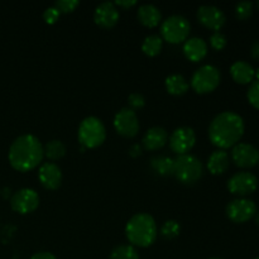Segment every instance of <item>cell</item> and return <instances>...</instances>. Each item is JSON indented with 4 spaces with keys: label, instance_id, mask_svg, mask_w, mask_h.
I'll return each mask as SVG.
<instances>
[{
    "label": "cell",
    "instance_id": "e0dca14e",
    "mask_svg": "<svg viewBox=\"0 0 259 259\" xmlns=\"http://www.w3.org/2000/svg\"><path fill=\"white\" fill-rule=\"evenodd\" d=\"M168 133L162 126H153L146 132L142 139V146L147 151H158L168 142Z\"/></svg>",
    "mask_w": 259,
    "mask_h": 259
},
{
    "label": "cell",
    "instance_id": "6da1fadb",
    "mask_svg": "<svg viewBox=\"0 0 259 259\" xmlns=\"http://www.w3.org/2000/svg\"><path fill=\"white\" fill-rule=\"evenodd\" d=\"M244 120L234 111L218 114L209 126V138L219 149L233 148L244 134Z\"/></svg>",
    "mask_w": 259,
    "mask_h": 259
},
{
    "label": "cell",
    "instance_id": "8992f818",
    "mask_svg": "<svg viewBox=\"0 0 259 259\" xmlns=\"http://www.w3.org/2000/svg\"><path fill=\"white\" fill-rule=\"evenodd\" d=\"M191 25L184 15L174 14L161 23V37L168 43L185 42L189 38Z\"/></svg>",
    "mask_w": 259,
    "mask_h": 259
},
{
    "label": "cell",
    "instance_id": "277c9868",
    "mask_svg": "<svg viewBox=\"0 0 259 259\" xmlns=\"http://www.w3.org/2000/svg\"><path fill=\"white\" fill-rule=\"evenodd\" d=\"M172 175L177 181L185 185H191L199 181L204 175V164L194 154H181L174 159Z\"/></svg>",
    "mask_w": 259,
    "mask_h": 259
},
{
    "label": "cell",
    "instance_id": "e575fe53",
    "mask_svg": "<svg viewBox=\"0 0 259 259\" xmlns=\"http://www.w3.org/2000/svg\"><path fill=\"white\" fill-rule=\"evenodd\" d=\"M115 7H121V8H131L133 5L137 4L136 0H116L115 3Z\"/></svg>",
    "mask_w": 259,
    "mask_h": 259
},
{
    "label": "cell",
    "instance_id": "484cf974",
    "mask_svg": "<svg viewBox=\"0 0 259 259\" xmlns=\"http://www.w3.org/2000/svg\"><path fill=\"white\" fill-rule=\"evenodd\" d=\"M110 259H139V254L136 247L131 244H123L111 250Z\"/></svg>",
    "mask_w": 259,
    "mask_h": 259
},
{
    "label": "cell",
    "instance_id": "44dd1931",
    "mask_svg": "<svg viewBox=\"0 0 259 259\" xmlns=\"http://www.w3.org/2000/svg\"><path fill=\"white\" fill-rule=\"evenodd\" d=\"M137 18L143 25L148 28H154L159 24L162 14L158 8L153 4H143L137 10Z\"/></svg>",
    "mask_w": 259,
    "mask_h": 259
},
{
    "label": "cell",
    "instance_id": "d4e9b609",
    "mask_svg": "<svg viewBox=\"0 0 259 259\" xmlns=\"http://www.w3.org/2000/svg\"><path fill=\"white\" fill-rule=\"evenodd\" d=\"M152 167L157 174L161 176H168L172 175V169H174V159L169 158L167 156H157L152 159Z\"/></svg>",
    "mask_w": 259,
    "mask_h": 259
},
{
    "label": "cell",
    "instance_id": "8d00e7d4",
    "mask_svg": "<svg viewBox=\"0 0 259 259\" xmlns=\"http://www.w3.org/2000/svg\"><path fill=\"white\" fill-rule=\"evenodd\" d=\"M142 149L141 147H139V144H134L133 147L131 148V151H129V153L132 154V156H138V154L142 153Z\"/></svg>",
    "mask_w": 259,
    "mask_h": 259
},
{
    "label": "cell",
    "instance_id": "60d3db41",
    "mask_svg": "<svg viewBox=\"0 0 259 259\" xmlns=\"http://www.w3.org/2000/svg\"><path fill=\"white\" fill-rule=\"evenodd\" d=\"M257 7H258V9H259V2H257Z\"/></svg>",
    "mask_w": 259,
    "mask_h": 259
},
{
    "label": "cell",
    "instance_id": "f546056e",
    "mask_svg": "<svg viewBox=\"0 0 259 259\" xmlns=\"http://www.w3.org/2000/svg\"><path fill=\"white\" fill-rule=\"evenodd\" d=\"M146 105V99L142 94L139 93H133L128 96V108L132 109V110H138V109H142Z\"/></svg>",
    "mask_w": 259,
    "mask_h": 259
},
{
    "label": "cell",
    "instance_id": "1f68e13d",
    "mask_svg": "<svg viewBox=\"0 0 259 259\" xmlns=\"http://www.w3.org/2000/svg\"><path fill=\"white\" fill-rule=\"evenodd\" d=\"M210 45L214 50L222 51L227 46V37L222 32H214L210 35Z\"/></svg>",
    "mask_w": 259,
    "mask_h": 259
},
{
    "label": "cell",
    "instance_id": "74e56055",
    "mask_svg": "<svg viewBox=\"0 0 259 259\" xmlns=\"http://www.w3.org/2000/svg\"><path fill=\"white\" fill-rule=\"evenodd\" d=\"M254 220H255V224H257L258 227H259V212H257V214H255Z\"/></svg>",
    "mask_w": 259,
    "mask_h": 259
},
{
    "label": "cell",
    "instance_id": "7a4b0ae2",
    "mask_svg": "<svg viewBox=\"0 0 259 259\" xmlns=\"http://www.w3.org/2000/svg\"><path fill=\"white\" fill-rule=\"evenodd\" d=\"M43 157V144L33 134L17 137L10 144L8 153V158L13 168L20 172L35 168L42 162Z\"/></svg>",
    "mask_w": 259,
    "mask_h": 259
},
{
    "label": "cell",
    "instance_id": "9a60e30c",
    "mask_svg": "<svg viewBox=\"0 0 259 259\" xmlns=\"http://www.w3.org/2000/svg\"><path fill=\"white\" fill-rule=\"evenodd\" d=\"M38 180L47 190H56L62 184V171L53 162H45L38 169Z\"/></svg>",
    "mask_w": 259,
    "mask_h": 259
},
{
    "label": "cell",
    "instance_id": "d6a6232c",
    "mask_svg": "<svg viewBox=\"0 0 259 259\" xmlns=\"http://www.w3.org/2000/svg\"><path fill=\"white\" fill-rule=\"evenodd\" d=\"M61 13L58 12V9L56 7H51V8H47V9L45 10V13H43V18H45L46 23H48V24H53V23H56V20L60 18Z\"/></svg>",
    "mask_w": 259,
    "mask_h": 259
},
{
    "label": "cell",
    "instance_id": "83f0119b",
    "mask_svg": "<svg viewBox=\"0 0 259 259\" xmlns=\"http://www.w3.org/2000/svg\"><path fill=\"white\" fill-rule=\"evenodd\" d=\"M253 3L252 2H240L235 7V15L239 20H247L253 14Z\"/></svg>",
    "mask_w": 259,
    "mask_h": 259
},
{
    "label": "cell",
    "instance_id": "d590c367",
    "mask_svg": "<svg viewBox=\"0 0 259 259\" xmlns=\"http://www.w3.org/2000/svg\"><path fill=\"white\" fill-rule=\"evenodd\" d=\"M250 53H252L253 58H255V60L259 61V40L253 43L252 48H250Z\"/></svg>",
    "mask_w": 259,
    "mask_h": 259
},
{
    "label": "cell",
    "instance_id": "4316f807",
    "mask_svg": "<svg viewBox=\"0 0 259 259\" xmlns=\"http://www.w3.org/2000/svg\"><path fill=\"white\" fill-rule=\"evenodd\" d=\"M180 232H181V225L176 220H167L162 224L161 229H159V234L167 240L176 238L180 234Z\"/></svg>",
    "mask_w": 259,
    "mask_h": 259
},
{
    "label": "cell",
    "instance_id": "3957f363",
    "mask_svg": "<svg viewBox=\"0 0 259 259\" xmlns=\"http://www.w3.org/2000/svg\"><path fill=\"white\" fill-rule=\"evenodd\" d=\"M126 239L131 245L139 248H147L154 243L158 235L156 220L153 217L146 212H139L133 215L126 223L125 227Z\"/></svg>",
    "mask_w": 259,
    "mask_h": 259
},
{
    "label": "cell",
    "instance_id": "30bf717a",
    "mask_svg": "<svg viewBox=\"0 0 259 259\" xmlns=\"http://www.w3.org/2000/svg\"><path fill=\"white\" fill-rule=\"evenodd\" d=\"M169 148L177 156L186 154L194 148L196 143V134L190 126H180L176 128L168 137Z\"/></svg>",
    "mask_w": 259,
    "mask_h": 259
},
{
    "label": "cell",
    "instance_id": "f1b7e54d",
    "mask_svg": "<svg viewBox=\"0 0 259 259\" xmlns=\"http://www.w3.org/2000/svg\"><path fill=\"white\" fill-rule=\"evenodd\" d=\"M247 98L250 105L259 110V81H253L247 91Z\"/></svg>",
    "mask_w": 259,
    "mask_h": 259
},
{
    "label": "cell",
    "instance_id": "836d02e7",
    "mask_svg": "<svg viewBox=\"0 0 259 259\" xmlns=\"http://www.w3.org/2000/svg\"><path fill=\"white\" fill-rule=\"evenodd\" d=\"M30 259H57L56 255H53L52 253L50 252H38L34 253V254L30 257Z\"/></svg>",
    "mask_w": 259,
    "mask_h": 259
},
{
    "label": "cell",
    "instance_id": "ac0fdd59",
    "mask_svg": "<svg viewBox=\"0 0 259 259\" xmlns=\"http://www.w3.org/2000/svg\"><path fill=\"white\" fill-rule=\"evenodd\" d=\"M185 56L192 62H199L206 56L207 53V43L200 37L187 38L184 42L182 47Z\"/></svg>",
    "mask_w": 259,
    "mask_h": 259
},
{
    "label": "cell",
    "instance_id": "ba28073f",
    "mask_svg": "<svg viewBox=\"0 0 259 259\" xmlns=\"http://www.w3.org/2000/svg\"><path fill=\"white\" fill-rule=\"evenodd\" d=\"M227 217L232 220L233 223L237 224H243V223L249 222L250 219L255 217L257 214V205L249 199L245 197H239L233 201H230L227 205Z\"/></svg>",
    "mask_w": 259,
    "mask_h": 259
},
{
    "label": "cell",
    "instance_id": "5b68a950",
    "mask_svg": "<svg viewBox=\"0 0 259 259\" xmlns=\"http://www.w3.org/2000/svg\"><path fill=\"white\" fill-rule=\"evenodd\" d=\"M77 136L82 148H96L105 142V125L96 116H88L78 125Z\"/></svg>",
    "mask_w": 259,
    "mask_h": 259
},
{
    "label": "cell",
    "instance_id": "b9f144b4",
    "mask_svg": "<svg viewBox=\"0 0 259 259\" xmlns=\"http://www.w3.org/2000/svg\"><path fill=\"white\" fill-rule=\"evenodd\" d=\"M254 259H259V257L258 258H254Z\"/></svg>",
    "mask_w": 259,
    "mask_h": 259
},
{
    "label": "cell",
    "instance_id": "4dcf8cb0",
    "mask_svg": "<svg viewBox=\"0 0 259 259\" xmlns=\"http://www.w3.org/2000/svg\"><path fill=\"white\" fill-rule=\"evenodd\" d=\"M78 0H57L53 7H56L60 13H70L78 7Z\"/></svg>",
    "mask_w": 259,
    "mask_h": 259
},
{
    "label": "cell",
    "instance_id": "9c48e42d",
    "mask_svg": "<svg viewBox=\"0 0 259 259\" xmlns=\"http://www.w3.org/2000/svg\"><path fill=\"white\" fill-rule=\"evenodd\" d=\"M228 190L230 194L239 197H245L255 192L258 187V179L252 172H237L228 180Z\"/></svg>",
    "mask_w": 259,
    "mask_h": 259
},
{
    "label": "cell",
    "instance_id": "2e32d148",
    "mask_svg": "<svg viewBox=\"0 0 259 259\" xmlns=\"http://www.w3.org/2000/svg\"><path fill=\"white\" fill-rule=\"evenodd\" d=\"M94 20L101 28H113L119 20V10L114 3L104 2L95 8Z\"/></svg>",
    "mask_w": 259,
    "mask_h": 259
},
{
    "label": "cell",
    "instance_id": "4fadbf2b",
    "mask_svg": "<svg viewBox=\"0 0 259 259\" xmlns=\"http://www.w3.org/2000/svg\"><path fill=\"white\" fill-rule=\"evenodd\" d=\"M232 161L240 168H252L259 163V151L249 143H238L232 148Z\"/></svg>",
    "mask_w": 259,
    "mask_h": 259
},
{
    "label": "cell",
    "instance_id": "7402d4cb",
    "mask_svg": "<svg viewBox=\"0 0 259 259\" xmlns=\"http://www.w3.org/2000/svg\"><path fill=\"white\" fill-rule=\"evenodd\" d=\"M164 83H166L167 91L172 94V95H184L185 93H187L190 88L189 81L184 76L180 75V73L169 75L166 78V81H164Z\"/></svg>",
    "mask_w": 259,
    "mask_h": 259
},
{
    "label": "cell",
    "instance_id": "7c38bea8",
    "mask_svg": "<svg viewBox=\"0 0 259 259\" xmlns=\"http://www.w3.org/2000/svg\"><path fill=\"white\" fill-rule=\"evenodd\" d=\"M39 205V196L33 189H20L10 199V206L15 212L29 214Z\"/></svg>",
    "mask_w": 259,
    "mask_h": 259
},
{
    "label": "cell",
    "instance_id": "603a6c76",
    "mask_svg": "<svg viewBox=\"0 0 259 259\" xmlns=\"http://www.w3.org/2000/svg\"><path fill=\"white\" fill-rule=\"evenodd\" d=\"M43 154L50 161H58L66 154V146L58 139H52L43 146Z\"/></svg>",
    "mask_w": 259,
    "mask_h": 259
},
{
    "label": "cell",
    "instance_id": "ffe728a7",
    "mask_svg": "<svg viewBox=\"0 0 259 259\" xmlns=\"http://www.w3.org/2000/svg\"><path fill=\"white\" fill-rule=\"evenodd\" d=\"M230 166V156L224 149H217L209 156L206 162V167L210 174L223 175L228 171Z\"/></svg>",
    "mask_w": 259,
    "mask_h": 259
},
{
    "label": "cell",
    "instance_id": "ab89813d",
    "mask_svg": "<svg viewBox=\"0 0 259 259\" xmlns=\"http://www.w3.org/2000/svg\"><path fill=\"white\" fill-rule=\"evenodd\" d=\"M210 259H223V258H217V257H214V258H210Z\"/></svg>",
    "mask_w": 259,
    "mask_h": 259
},
{
    "label": "cell",
    "instance_id": "52a82bcc",
    "mask_svg": "<svg viewBox=\"0 0 259 259\" xmlns=\"http://www.w3.org/2000/svg\"><path fill=\"white\" fill-rule=\"evenodd\" d=\"M220 71L214 65H204L197 68L191 77V88L197 94H209L220 83Z\"/></svg>",
    "mask_w": 259,
    "mask_h": 259
},
{
    "label": "cell",
    "instance_id": "f35d334b",
    "mask_svg": "<svg viewBox=\"0 0 259 259\" xmlns=\"http://www.w3.org/2000/svg\"><path fill=\"white\" fill-rule=\"evenodd\" d=\"M254 77H255V80L259 81V68H258V70H255V75H254Z\"/></svg>",
    "mask_w": 259,
    "mask_h": 259
},
{
    "label": "cell",
    "instance_id": "cb8c5ba5",
    "mask_svg": "<svg viewBox=\"0 0 259 259\" xmlns=\"http://www.w3.org/2000/svg\"><path fill=\"white\" fill-rule=\"evenodd\" d=\"M162 46H163V39H162L161 35L149 34L144 38L143 43H142V51L149 57H153L161 52Z\"/></svg>",
    "mask_w": 259,
    "mask_h": 259
},
{
    "label": "cell",
    "instance_id": "d6986e66",
    "mask_svg": "<svg viewBox=\"0 0 259 259\" xmlns=\"http://www.w3.org/2000/svg\"><path fill=\"white\" fill-rule=\"evenodd\" d=\"M230 75L235 82L240 85H247V83H252L254 80L255 70L250 63L245 61H237L230 66Z\"/></svg>",
    "mask_w": 259,
    "mask_h": 259
},
{
    "label": "cell",
    "instance_id": "5bb4252c",
    "mask_svg": "<svg viewBox=\"0 0 259 259\" xmlns=\"http://www.w3.org/2000/svg\"><path fill=\"white\" fill-rule=\"evenodd\" d=\"M197 19L204 27L219 32L227 22L224 12L215 5H201L197 9Z\"/></svg>",
    "mask_w": 259,
    "mask_h": 259
},
{
    "label": "cell",
    "instance_id": "8fae6325",
    "mask_svg": "<svg viewBox=\"0 0 259 259\" xmlns=\"http://www.w3.org/2000/svg\"><path fill=\"white\" fill-rule=\"evenodd\" d=\"M114 128L120 136L133 138L139 132V119L137 113L129 108H123L114 118Z\"/></svg>",
    "mask_w": 259,
    "mask_h": 259
}]
</instances>
